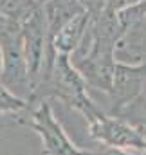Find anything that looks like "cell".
Segmentation results:
<instances>
[{
    "instance_id": "cell-7",
    "label": "cell",
    "mask_w": 146,
    "mask_h": 155,
    "mask_svg": "<svg viewBox=\"0 0 146 155\" xmlns=\"http://www.w3.org/2000/svg\"><path fill=\"white\" fill-rule=\"evenodd\" d=\"M38 7H40V4L36 0H0V13L20 25Z\"/></svg>"
},
{
    "instance_id": "cell-2",
    "label": "cell",
    "mask_w": 146,
    "mask_h": 155,
    "mask_svg": "<svg viewBox=\"0 0 146 155\" xmlns=\"http://www.w3.org/2000/svg\"><path fill=\"white\" fill-rule=\"evenodd\" d=\"M20 40H22V51L27 63L29 78L33 81V87L40 79V72L45 65V54H47V29H45V18L41 5L36 11L22 22L20 25Z\"/></svg>"
},
{
    "instance_id": "cell-10",
    "label": "cell",
    "mask_w": 146,
    "mask_h": 155,
    "mask_svg": "<svg viewBox=\"0 0 146 155\" xmlns=\"http://www.w3.org/2000/svg\"><path fill=\"white\" fill-rule=\"evenodd\" d=\"M87 11H96V9H99V5H101V0H78Z\"/></svg>"
},
{
    "instance_id": "cell-4",
    "label": "cell",
    "mask_w": 146,
    "mask_h": 155,
    "mask_svg": "<svg viewBox=\"0 0 146 155\" xmlns=\"http://www.w3.org/2000/svg\"><path fill=\"white\" fill-rule=\"evenodd\" d=\"M41 11H43V18H45L47 43H49L51 38L71 18L79 15L81 11H85V7L78 0H47L45 4H41Z\"/></svg>"
},
{
    "instance_id": "cell-3",
    "label": "cell",
    "mask_w": 146,
    "mask_h": 155,
    "mask_svg": "<svg viewBox=\"0 0 146 155\" xmlns=\"http://www.w3.org/2000/svg\"><path fill=\"white\" fill-rule=\"evenodd\" d=\"M143 76H144L143 63L141 65H126V63L115 61L110 92L119 101V105H126L137 97V94L143 90Z\"/></svg>"
},
{
    "instance_id": "cell-6",
    "label": "cell",
    "mask_w": 146,
    "mask_h": 155,
    "mask_svg": "<svg viewBox=\"0 0 146 155\" xmlns=\"http://www.w3.org/2000/svg\"><path fill=\"white\" fill-rule=\"evenodd\" d=\"M99 130L103 132V137L112 144H141L139 135L134 134V130H130L128 126H124L121 123L101 121L99 123Z\"/></svg>"
},
{
    "instance_id": "cell-9",
    "label": "cell",
    "mask_w": 146,
    "mask_h": 155,
    "mask_svg": "<svg viewBox=\"0 0 146 155\" xmlns=\"http://www.w3.org/2000/svg\"><path fill=\"white\" fill-rule=\"evenodd\" d=\"M137 2H143V0H101V5L112 9L114 13H119V11H123V9H126V7H130Z\"/></svg>"
},
{
    "instance_id": "cell-8",
    "label": "cell",
    "mask_w": 146,
    "mask_h": 155,
    "mask_svg": "<svg viewBox=\"0 0 146 155\" xmlns=\"http://www.w3.org/2000/svg\"><path fill=\"white\" fill-rule=\"evenodd\" d=\"M20 108H24V101L0 81V110H20Z\"/></svg>"
},
{
    "instance_id": "cell-5",
    "label": "cell",
    "mask_w": 146,
    "mask_h": 155,
    "mask_svg": "<svg viewBox=\"0 0 146 155\" xmlns=\"http://www.w3.org/2000/svg\"><path fill=\"white\" fill-rule=\"evenodd\" d=\"M36 119L40 121V128H41V134L47 135V148L51 152H54L56 155H74V152L67 146V141L58 134L60 128L56 126L54 119L51 116V110L47 105H43L40 108V112L36 114Z\"/></svg>"
},
{
    "instance_id": "cell-11",
    "label": "cell",
    "mask_w": 146,
    "mask_h": 155,
    "mask_svg": "<svg viewBox=\"0 0 146 155\" xmlns=\"http://www.w3.org/2000/svg\"><path fill=\"white\" fill-rule=\"evenodd\" d=\"M144 65V76H143V96H146V61L143 63Z\"/></svg>"
},
{
    "instance_id": "cell-1",
    "label": "cell",
    "mask_w": 146,
    "mask_h": 155,
    "mask_svg": "<svg viewBox=\"0 0 146 155\" xmlns=\"http://www.w3.org/2000/svg\"><path fill=\"white\" fill-rule=\"evenodd\" d=\"M0 54H2L0 81L18 97L24 94H33L35 87L29 78L27 63L24 58L20 33L0 38Z\"/></svg>"
}]
</instances>
